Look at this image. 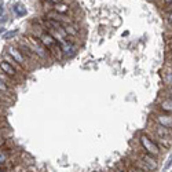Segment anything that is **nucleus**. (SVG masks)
Wrapping results in <instances>:
<instances>
[{
  "label": "nucleus",
  "mask_w": 172,
  "mask_h": 172,
  "mask_svg": "<svg viewBox=\"0 0 172 172\" xmlns=\"http://www.w3.org/2000/svg\"><path fill=\"white\" fill-rule=\"evenodd\" d=\"M21 41L26 47H29V48L33 51L37 57H39V58H41V59H48L50 58V52L47 51L46 47L41 44V41L39 40V37H36L34 34H29L26 39H22Z\"/></svg>",
  "instance_id": "f257e3e1"
},
{
  "label": "nucleus",
  "mask_w": 172,
  "mask_h": 172,
  "mask_svg": "<svg viewBox=\"0 0 172 172\" xmlns=\"http://www.w3.org/2000/svg\"><path fill=\"white\" fill-rule=\"evenodd\" d=\"M152 131H153V134H154L156 139H157L158 142H161L165 147H170V146L172 145V132H171V129L165 128V127H162V125H160V124L153 121L152 123Z\"/></svg>",
  "instance_id": "f03ea898"
},
{
  "label": "nucleus",
  "mask_w": 172,
  "mask_h": 172,
  "mask_svg": "<svg viewBox=\"0 0 172 172\" xmlns=\"http://www.w3.org/2000/svg\"><path fill=\"white\" fill-rule=\"evenodd\" d=\"M139 143H141V146H142V149L145 153L154 156V157H158V156H160V153H161L160 146H158L157 142H156L154 139H152L146 132H143L139 135Z\"/></svg>",
  "instance_id": "7ed1b4c3"
},
{
  "label": "nucleus",
  "mask_w": 172,
  "mask_h": 172,
  "mask_svg": "<svg viewBox=\"0 0 172 172\" xmlns=\"http://www.w3.org/2000/svg\"><path fill=\"white\" fill-rule=\"evenodd\" d=\"M7 54H8L10 57H12V58H14L15 61L20 63V65L25 69V70H29V69H32V68L34 66L33 63H32V62L29 61V59H28L26 57H25L24 54L21 52V50H20V48H17V47L10 46V47L7 48Z\"/></svg>",
  "instance_id": "20e7f679"
},
{
  "label": "nucleus",
  "mask_w": 172,
  "mask_h": 172,
  "mask_svg": "<svg viewBox=\"0 0 172 172\" xmlns=\"http://www.w3.org/2000/svg\"><path fill=\"white\" fill-rule=\"evenodd\" d=\"M152 120L154 123L160 124V125L165 127V128H168V129H171V131H172V114H168V113H157V114H153Z\"/></svg>",
  "instance_id": "39448f33"
},
{
  "label": "nucleus",
  "mask_w": 172,
  "mask_h": 172,
  "mask_svg": "<svg viewBox=\"0 0 172 172\" xmlns=\"http://www.w3.org/2000/svg\"><path fill=\"white\" fill-rule=\"evenodd\" d=\"M135 156L139 158V160H142L143 164H146L149 168H150V171H156L158 168V161L156 160L154 156L152 154H147V153H135Z\"/></svg>",
  "instance_id": "423d86ee"
},
{
  "label": "nucleus",
  "mask_w": 172,
  "mask_h": 172,
  "mask_svg": "<svg viewBox=\"0 0 172 172\" xmlns=\"http://www.w3.org/2000/svg\"><path fill=\"white\" fill-rule=\"evenodd\" d=\"M2 72L6 73L7 76H10L11 79H14L15 81H20L21 80V76L22 75L14 68V66H11L7 61H4V59H2Z\"/></svg>",
  "instance_id": "0eeeda50"
},
{
  "label": "nucleus",
  "mask_w": 172,
  "mask_h": 172,
  "mask_svg": "<svg viewBox=\"0 0 172 172\" xmlns=\"http://www.w3.org/2000/svg\"><path fill=\"white\" fill-rule=\"evenodd\" d=\"M46 20H54V21L61 22V24H70V25L75 24V21H73L72 17H68V15H65V14H59V12H55V11L47 12Z\"/></svg>",
  "instance_id": "6e6552de"
},
{
  "label": "nucleus",
  "mask_w": 172,
  "mask_h": 172,
  "mask_svg": "<svg viewBox=\"0 0 172 172\" xmlns=\"http://www.w3.org/2000/svg\"><path fill=\"white\" fill-rule=\"evenodd\" d=\"M18 48L21 50V52L24 54V55L26 57V58L29 59V61H30L32 63H33V65H34V63H36V58H39V57H37L36 54H34L33 51H32V50L29 48V47H26V46H25V44L22 43L21 40L18 41Z\"/></svg>",
  "instance_id": "1a4fd4ad"
},
{
  "label": "nucleus",
  "mask_w": 172,
  "mask_h": 172,
  "mask_svg": "<svg viewBox=\"0 0 172 172\" xmlns=\"http://www.w3.org/2000/svg\"><path fill=\"white\" fill-rule=\"evenodd\" d=\"M61 47H62V52L65 54L66 57H72L73 54L76 52V46L70 40H66V41H63V43H61Z\"/></svg>",
  "instance_id": "9d476101"
},
{
  "label": "nucleus",
  "mask_w": 172,
  "mask_h": 172,
  "mask_svg": "<svg viewBox=\"0 0 172 172\" xmlns=\"http://www.w3.org/2000/svg\"><path fill=\"white\" fill-rule=\"evenodd\" d=\"M158 109L164 113L172 114V98H165L158 103Z\"/></svg>",
  "instance_id": "9b49d317"
},
{
  "label": "nucleus",
  "mask_w": 172,
  "mask_h": 172,
  "mask_svg": "<svg viewBox=\"0 0 172 172\" xmlns=\"http://www.w3.org/2000/svg\"><path fill=\"white\" fill-rule=\"evenodd\" d=\"M52 11L66 15L68 12H70V7H69L68 4H65V3H59V4H54L52 6Z\"/></svg>",
  "instance_id": "f8f14e48"
},
{
  "label": "nucleus",
  "mask_w": 172,
  "mask_h": 172,
  "mask_svg": "<svg viewBox=\"0 0 172 172\" xmlns=\"http://www.w3.org/2000/svg\"><path fill=\"white\" fill-rule=\"evenodd\" d=\"M4 61H7L8 63H10V65L11 66H14V68L15 69H17V70L18 72H20L21 73V75H24V72H25V69L24 68H22V66L20 65V63H18L17 61H15V59L14 58H12V57H10V55H8V54H6V55H4Z\"/></svg>",
  "instance_id": "ddd939ff"
},
{
  "label": "nucleus",
  "mask_w": 172,
  "mask_h": 172,
  "mask_svg": "<svg viewBox=\"0 0 172 172\" xmlns=\"http://www.w3.org/2000/svg\"><path fill=\"white\" fill-rule=\"evenodd\" d=\"M62 25H63V29H65V32L69 34V36H73V37L79 36V30L76 26H73L70 24H62Z\"/></svg>",
  "instance_id": "4468645a"
},
{
  "label": "nucleus",
  "mask_w": 172,
  "mask_h": 172,
  "mask_svg": "<svg viewBox=\"0 0 172 172\" xmlns=\"http://www.w3.org/2000/svg\"><path fill=\"white\" fill-rule=\"evenodd\" d=\"M12 11H14V14L18 15V17H22V15L26 14V8H25V6H22L21 3H17V4H14V7H12Z\"/></svg>",
  "instance_id": "2eb2a0df"
},
{
  "label": "nucleus",
  "mask_w": 172,
  "mask_h": 172,
  "mask_svg": "<svg viewBox=\"0 0 172 172\" xmlns=\"http://www.w3.org/2000/svg\"><path fill=\"white\" fill-rule=\"evenodd\" d=\"M124 164L127 165V168H125V171L127 172H145V171H142L141 168H138L136 165H134L131 161H129V158H127V160H124Z\"/></svg>",
  "instance_id": "dca6fc26"
},
{
  "label": "nucleus",
  "mask_w": 172,
  "mask_h": 172,
  "mask_svg": "<svg viewBox=\"0 0 172 172\" xmlns=\"http://www.w3.org/2000/svg\"><path fill=\"white\" fill-rule=\"evenodd\" d=\"M162 81H164V84L167 87H172V70L162 75Z\"/></svg>",
  "instance_id": "f3484780"
},
{
  "label": "nucleus",
  "mask_w": 172,
  "mask_h": 172,
  "mask_svg": "<svg viewBox=\"0 0 172 172\" xmlns=\"http://www.w3.org/2000/svg\"><path fill=\"white\" fill-rule=\"evenodd\" d=\"M0 88H2V94H6V95H11V90H10V87H8V84L6 81H3L0 83ZM12 97V95H11Z\"/></svg>",
  "instance_id": "a211bd4d"
},
{
  "label": "nucleus",
  "mask_w": 172,
  "mask_h": 172,
  "mask_svg": "<svg viewBox=\"0 0 172 172\" xmlns=\"http://www.w3.org/2000/svg\"><path fill=\"white\" fill-rule=\"evenodd\" d=\"M15 34H17V30L7 32V33H4V34H3V39H4V40H8V39H11V37H14Z\"/></svg>",
  "instance_id": "6ab92c4d"
},
{
  "label": "nucleus",
  "mask_w": 172,
  "mask_h": 172,
  "mask_svg": "<svg viewBox=\"0 0 172 172\" xmlns=\"http://www.w3.org/2000/svg\"><path fill=\"white\" fill-rule=\"evenodd\" d=\"M114 172H127L125 168H124V165H123V162H119V164H117V167L114 168Z\"/></svg>",
  "instance_id": "aec40b11"
},
{
  "label": "nucleus",
  "mask_w": 172,
  "mask_h": 172,
  "mask_svg": "<svg viewBox=\"0 0 172 172\" xmlns=\"http://www.w3.org/2000/svg\"><path fill=\"white\" fill-rule=\"evenodd\" d=\"M46 2H48V3H51V4H59V3H63L65 0H46Z\"/></svg>",
  "instance_id": "412c9836"
},
{
  "label": "nucleus",
  "mask_w": 172,
  "mask_h": 172,
  "mask_svg": "<svg viewBox=\"0 0 172 172\" xmlns=\"http://www.w3.org/2000/svg\"><path fill=\"white\" fill-rule=\"evenodd\" d=\"M165 97H167V98H172V87H170L167 91H165Z\"/></svg>",
  "instance_id": "4be33fe9"
},
{
  "label": "nucleus",
  "mask_w": 172,
  "mask_h": 172,
  "mask_svg": "<svg viewBox=\"0 0 172 172\" xmlns=\"http://www.w3.org/2000/svg\"><path fill=\"white\" fill-rule=\"evenodd\" d=\"M167 22L170 25H172V11L168 12V15H167Z\"/></svg>",
  "instance_id": "5701e85b"
},
{
  "label": "nucleus",
  "mask_w": 172,
  "mask_h": 172,
  "mask_svg": "<svg viewBox=\"0 0 172 172\" xmlns=\"http://www.w3.org/2000/svg\"><path fill=\"white\" fill-rule=\"evenodd\" d=\"M162 4H164L165 7H168V6L172 4V0H162Z\"/></svg>",
  "instance_id": "b1692460"
},
{
  "label": "nucleus",
  "mask_w": 172,
  "mask_h": 172,
  "mask_svg": "<svg viewBox=\"0 0 172 172\" xmlns=\"http://www.w3.org/2000/svg\"><path fill=\"white\" fill-rule=\"evenodd\" d=\"M167 44H168V47H170V48L172 50V37H171V39L167 41Z\"/></svg>",
  "instance_id": "393cba45"
},
{
  "label": "nucleus",
  "mask_w": 172,
  "mask_h": 172,
  "mask_svg": "<svg viewBox=\"0 0 172 172\" xmlns=\"http://www.w3.org/2000/svg\"><path fill=\"white\" fill-rule=\"evenodd\" d=\"M170 36H172V25H171V28H170Z\"/></svg>",
  "instance_id": "a878e982"
},
{
  "label": "nucleus",
  "mask_w": 172,
  "mask_h": 172,
  "mask_svg": "<svg viewBox=\"0 0 172 172\" xmlns=\"http://www.w3.org/2000/svg\"><path fill=\"white\" fill-rule=\"evenodd\" d=\"M170 58L172 59V50H171V52H170Z\"/></svg>",
  "instance_id": "bb28decb"
},
{
  "label": "nucleus",
  "mask_w": 172,
  "mask_h": 172,
  "mask_svg": "<svg viewBox=\"0 0 172 172\" xmlns=\"http://www.w3.org/2000/svg\"><path fill=\"white\" fill-rule=\"evenodd\" d=\"M171 70H172V68H171Z\"/></svg>",
  "instance_id": "cd10ccee"
}]
</instances>
